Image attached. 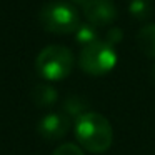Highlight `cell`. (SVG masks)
<instances>
[{
  "mask_svg": "<svg viewBox=\"0 0 155 155\" xmlns=\"http://www.w3.org/2000/svg\"><path fill=\"white\" fill-rule=\"evenodd\" d=\"M115 64H117V52L114 45L108 44L107 40H98L84 47L78 57L80 68L94 77L108 74L110 70H114Z\"/></svg>",
  "mask_w": 155,
  "mask_h": 155,
  "instance_id": "3957f363",
  "label": "cell"
},
{
  "mask_svg": "<svg viewBox=\"0 0 155 155\" xmlns=\"http://www.w3.org/2000/svg\"><path fill=\"white\" fill-rule=\"evenodd\" d=\"M128 10H130L132 17L137 20H147L153 14V7H152L150 0H132Z\"/></svg>",
  "mask_w": 155,
  "mask_h": 155,
  "instance_id": "30bf717a",
  "label": "cell"
},
{
  "mask_svg": "<svg viewBox=\"0 0 155 155\" xmlns=\"http://www.w3.org/2000/svg\"><path fill=\"white\" fill-rule=\"evenodd\" d=\"M72 2H75V4H78V5H82V7H84V5L87 4L88 0H72Z\"/></svg>",
  "mask_w": 155,
  "mask_h": 155,
  "instance_id": "5bb4252c",
  "label": "cell"
},
{
  "mask_svg": "<svg viewBox=\"0 0 155 155\" xmlns=\"http://www.w3.org/2000/svg\"><path fill=\"white\" fill-rule=\"evenodd\" d=\"M54 155H84V152L75 143H62L55 148Z\"/></svg>",
  "mask_w": 155,
  "mask_h": 155,
  "instance_id": "7c38bea8",
  "label": "cell"
},
{
  "mask_svg": "<svg viewBox=\"0 0 155 155\" xmlns=\"http://www.w3.org/2000/svg\"><path fill=\"white\" fill-rule=\"evenodd\" d=\"M137 44L142 54L155 58V24H147L138 30Z\"/></svg>",
  "mask_w": 155,
  "mask_h": 155,
  "instance_id": "52a82bcc",
  "label": "cell"
},
{
  "mask_svg": "<svg viewBox=\"0 0 155 155\" xmlns=\"http://www.w3.org/2000/svg\"><path fill=\"white\" fill-rule=\"evenodd\" d=\"M120 40H122V30H120V28H117V27H114L110 32H108V35H107V42L115 47V44L120 42Z\"/></svg>",
  "mask_w": 155,
  "mask_h": 155,
  "instance_id": "4fadbf2b",
  "label": "cell"
},
{
  "mask_svg": "<svg viewBox=\"0 0 155 155\" xmlns=\"http://www.w3.org/2000/svg\"><path fill=\"white\" fill-rule=\"evenodd\" d=\"M87 107H88V104L80 97H70L64 104V108L67 112V115H75L77 118L87 112Z\"/></svg>",
  "mask_w": 155,
  "mask_h": 155,
  "instance_id": "8fae6325",
  "label": "cell"
},
{
  "mask_svg": "<svg viewBox=\"0 0 155 155\" xmlns=\"http://www.w3.org/2000/svg\"><path fill=\"white\" fill-rule=\"evenodd\" d=\"M74 54L64 45H48L38 54L35 68L45 80H64L74 68Z\"/></svg>",
  "mask_w": 155,
  "mask_h": 155,
  "instance_id": "7a4b0ae2",
  "label": "cell"
},
{
  "mask_svg": "<svg viewBox=\"0 0 155 155\" xmlns=\"http://www.w3.org/2000/svg\"><path fill=\"white\" fill-rule=\"evenodd\" d=\"M84 14L94 27H107L117 18V7L112 0H88L84 5Z\"/></svg>",
  "mask_w": 155,
  "mask_h": 155,
  "instance_id": "5b68a950",
  "label": "cell"
},
{
  "mask_svg": "<svg viewBox=\"0 0 155 155\" xmlns=\"http://www.w3.org/2000/svg\"><path fill=\"white\" fill-rule=\"evenodd\" d=\"M70 128V118L65 114H47L38 122V134L47 140H58L65 137Z\"/></svg>",
  "mask_w": 155,
  "mask_h": 155,
  "instance_id": "8992f818",
  "label": "cell"
},
{
  "mask_svg": "<svg viewBox=\"0 0 155 155\" xmlns=\"http://www.w3.org/2000/svg\"><path fill=\"white\" fill-rule=\"evenodd\" d=\"M153 77H155V70H153Z\"/></svg>",
  "mask_w": 155,
  "mask_h": 155,
  "instance_id": "9a60e30c",
  "label": "cell"
},
{
  "mask_svg": "<svg viewBox=\"0 0 155 155\" xmlns=\"http://www.w3.org/2000/svg\"><path fill=\"white\" fill-rule=\"evenodd\" d=\"M75 38H77L78 44H82L84 47L94 44V42H98V34H97V27H94L92 24H80L78 28L75 30Z\"/></svg>",
  "mask_w": 155,
  "mask_h": 155,
  "instance_id": "9c48e42d",
  "label": "cell"
},
{
  "mask_svg": "<svg viewBox=\"0 0 155 155\" xmlns=\"http://www.w3.org/2000/svg\"><path fill=\"white\" fill-rule=\"evenodd\" d=\"M75 137L85 150L92 153H102L110 148L114 142V130L104 115L85 112L75 122Z\"/></svg>",
  "mask_w": 155,
  "mask_h": 155,
  "instance_id": "6da1fadb",
  "label": "cell"
},
{
  "mask_svg": "<svg viewBox=\"0 0 155 155\" xmlns=\"http://www.w3.org/2000/svg\"><path fill=\"white\" fill-rule=\"evenodd\" d=\"M57 92L50 85H37L32 92V98L38 107H50L57 102Z\"/></svg>",
  "mask_w": 155,
  "mask_h": 155,
  "instance_id": "ba28073f",
  "label": "cell"
},
{
  "mask_svg": "<svg viewBox=\"0 0 155 155\" xmlns=\"http://www.w3.org/2000/svg\"><path fill=\"white\" fill-rule=\"evenodd\" d=\"M40 24L52 34H72L78 28V14L65 2H50L40 10Z\"/></svg>",
  "mask_w": 155,
  "mask_h": 155,
  "instance_id": "277c9868",
  "label": "cell"
}]
</instances>
